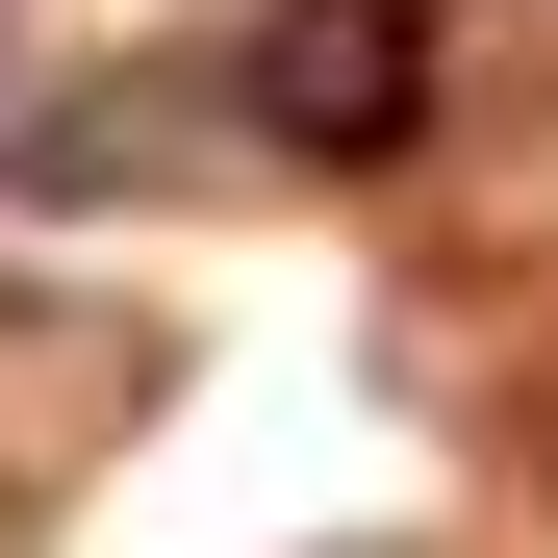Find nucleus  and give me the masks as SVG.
<instances>
[{
  "label": "nucleus",
  "mask_w": 558,
  "mask_h": 558,
  "mask_svg": "<svg viewBox=\"0 0 558 558\" xmlns=\"http://www.w3.org/2000/svg\"><path fill=\"white\" fill-rule=\"evenodd\" d=\"M254 128L279 153H407L432 128V0H254Z\"/></svg>",
  "instance_id": "f257e3e1"
}]
</instances>
